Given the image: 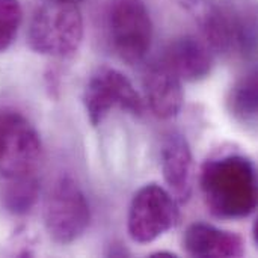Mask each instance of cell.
Segmentation results:
<instances>
[{"mask_svg": "<svg viewBox=\"0 0 258 258\" xmlns=\"http://www.w3.org/2000/svg\"><path fill=\"white\" fill-rule=\"evenodd\" d=\"M200 186L207 209L219 219H245L257 209V169L243 154L207 159L201 168Z\"/></svg>", "mask_w": 258, "mask_h": 258, "instance_id": "obj_1", "label": "cell"}, {"mask_svg": "<svg viewBox=\"0 0 258 258\" xmlns=\"http://www.w3.org/2000/svg\"><path fill=\"white\" fill-rule=\"evenodd\" d=\"M83 41V17L79 5L42 0L29 23V47L45 56L70 57Z\"/></svg>", "mask_w": 258, "mask_h": 258, "instance_id": "obj_2", "label": "cell"}, {"mask_svg": "<svg viewBox=\"0 0 258 258\" xmlns=\"http://www.w3.org/2000/svg\"><path fill=\"white\" fill-rule=\"evenodd\" d=\"M106 26L110 45L121 60L135 65L147 57L153 44V20L144 0H110Z\"/></svg>", "mask_w": 258, "mask_h": 258, "instance_id": "obj_3", "label": "cell"}, {"mask_svg": "<svg viewBox=\"0 0 258 258\" xmlns=\"http://www.w3.org/2000/svg\"><path fill=\"white\" fill-rule=\"evenodd\" d=\"M45 230L51 240L68 245L85 234L91 224L89 203L71 177H60L50 190L44 210Z\"/></svg>", "mask_w": 258, "mask_h": 258, "instance_id": "obj_4", "label": "cell"}, {"mask_svg": "<svg viewBox=\"0 0 258 258\" xmlns=\"http://www.w3.org/2000/svg\"><path fill=\"white\" fill-rule=\"evenodd\" d=\"M42 145L36 128L18 110L0 109V178L36 171Z\"/></svg>", "mask_w": 258, "mask_h": 258, "instance_id": "obj_5", "label": "cell"}, {"mask_svg": "<svg viewBox=\"0 0 258 258\" xmlns=\"http://www.w3.org/2000/svg\"><path fill=\"white\" fill-rule=\"evenodd\" d=\"M177 221V201L162 186L150 183L133 195L127 218V230L133 242L151 243L174 228Z\"/></svg>", "mask_w": 258, "mask_h": 258, "instance_id": "obj_6", "label": "cell"}, {"mask_svg": "<svg viewBox=\"0 0 258 258\" xmlns=\"http://www.w3.org/2000/svg\"><path fill=\"white\" fill-rule=\"evenodd\" d=\"M83 106L94 127L100 125L112 109L125 110L135 116L144 113V100L130 79L112 67L98 68L83 92Z\"/></svg>", "mask_w": 258, "mask_h": 258, "instance_id": "obj_7", "label": "cell"}, {"mask_svg": "<svg viewBox=\"0 0 258 258\" xmlns=\"http://www.w3.org/2000/svg\"><path fill=\"white\" fill-rule=\"evenodd\" d=\"M178 5L190 14L200 27L206 44L219 54H230L245 50L248 45L246 27L224 11L213 0H177Z\"/></svg>", "mask_w": 258, "mask_h": 258, "instance_id": "obj_8", "label": "cell"}, {"mask_svg": "<svg viewBox=\"0 0 258 258\" xmlns=\"http://www.w3.org/2000/svg\"><path fill=\"white\" fill-rule=\"evenodd\" d=\"M181 82L163 59L147 68L144 74L145 97L151 112L157 118L171 119L180 113L184 101Z\"/></svg>", "mask_w": 258, "mask_h": 258, "instance_id": "obj_9", "label": "cell"}, {"mask_svg": "<svg viewBox=\"0 0 258 258\" xmlns=\"http://www.w3.org/2000/svg\"><path fill=\"white\" fill-rule=\"evenodd\" d=\"M162 172L171 195L180 204L192 195L194 156L187 139L180 133H169L162 145Z\"/></svg>", "mask_w": 258, "mask_h": 258, "instance_id": "obj_10", "label": "cell"}, {"mask_svg": "<svg viewBox=\"0 0 258 258\" xmlns=\"http://www.w3.org/2000/svg\"><path fill=\"white\" fill-rule=\"evenodd\" d=\"M183 249L197 258H239L245 254L240 236L210 224H192L183 234Z\"/></svg>", "mask_w": 258, "mask_h": 258, "instance_id": "obj_11", "label": "cell"}, {"mask_svg": "<svg viewBox=\"0 0 258 258\" xmlns=\"http://www.w3.org/2000/svg\"><path fill=\"white\" fill-rule=\"evenodd\" d=\"M168 67L186 82H200L210 76L213 68V53L201 39L184 35L174 39L163 56Z\"/></svg>", "mask_w": 258, "mask_h": 258, "instance_id": "obj_12", "label": "cell"}, {"mask_svg": "<svg viewBox=\"0 0 258 258\" xmlns=\"http://www.w3.org/2000/svg\"><path fill=\"white\" fill-rule=\"evenodd\" d=\"M39 197V180L35 172L0 178V204L14 215L24 216L36 204Z\"/></svg>", "mask_w": 258, "mask_h": 258, "instance_id": "obj_13", "label": "cell"}, {"mask_svg": "<svg viewBox=\"0 0 258 258\" xmlns=\"http://www.w3.org/2000/svg\"><path fill=\"white\" fill-rule=\"evenodd\" d=\"M227 106L230 113L239 122L248 125L255 124L258 109L257 71L248 73L231 86Z\"/></svg>", "mask_w": 258, "mask_h": 258, "instance_id": "obj_14", "label": "cell"}, {"mask_svg": "<svg viewBox=\"0 0 258 258\" xmlns=\"http://www.w3.org/2000/svg\"><path fill=\"white\" fill-rule=\"evenodd\" d=\"M23 21V9L18 0H0V53L6 51L17 38Z\"/></svg>", "mask_w": 258, "mask_h": 258, "instance_id": "obj_15", "label": "cell"}, {"mask_svg": "<svg viewBox=\"0 0 258 258\" xmlns=\"http://www.w3.org/2000/svg\"><path fill=\"white\" fill-rule=\"evenodd\" d=\"M47 88L50 91V97H57L59 92V74L54 70H48L45 74Z\"/></svg>", "mask_w": 258, "mask_h": 258, "instance_id": "obj_16", "label": "cell"}, {"mask_svg": "<svg viewBox=\"0 0 258 258\" xmlns=\"http://www.w3.org/2000/svg\"><path fill=\"white\" fill-rule=\"evenodd\" d=\"M107 257H128L130 252L122 243H110L109 251L106 252Z\"/></svg>", "mask_w": 258, "mask_h": 258, "instance_id": "obj_17", "label": "cell"}, {"mask_svg": "<svg viewBox=\"0 0 258 258\" xmlns=\"http://www.w3.org/2000/svg\"><path fill=\"white\" fill-rule=\"evenodd\" d=\"M150 258H177V254L168 252V251H157V252L150 254Z\"/></svg>", "mask_w": 258, "mask_h": 258, "instance_id": "obj_18", "label": "cell"}, {"mask_svg": "<svg viewBox=\"0 0 258 258\" xmlns=\"http://www.w3.org/2000/svg\"><path fill=\"white\" fill-rule=\"evenodd\" d=\"M258 221L254 222V227H252V237H254V242L258 245Z\"/></svg>", "mask_w": 258, "mask_h": 258, "instance_id": "obj_19", "label": "cell"}, {"mask_svg": "<svg viewBox=\"0 0 258 258\" xmlns=\"http://www.w3.org/2000/svg\"><path fill=\"white\" fill-rule=\"evenodd\" d=\"M56 2H63V3H74V5H79L80 2L83 0H56Z\"/></svg>", "mask_w": 258, "mask_h": 258, "instance_id": "obj_20", "label": "cell"}]
</instances>
